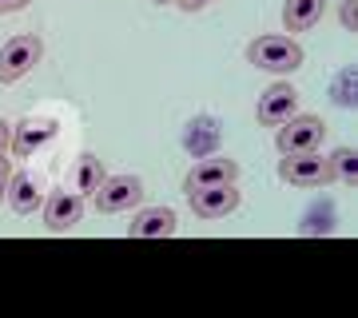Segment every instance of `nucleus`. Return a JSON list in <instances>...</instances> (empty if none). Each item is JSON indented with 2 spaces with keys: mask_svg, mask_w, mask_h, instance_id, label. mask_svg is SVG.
I'll use <instances>...</instances> for the list:
<instances>
[{
  "mask_svg": "<svg viewBox=\"0 0 358 318\" xmlns=\"http://www.w3.org/2000/svg\"><path fill=\"white\" fill-rule=\"evenodd\" d=\"M187 199L199 219H227L239 207V191H235V183H211V187L187 191Z\"/></svg>",
  "mask_w": 358,
  "mask_h": 318,
  "instance_id": "obj_7",
  "label": "nucleus"
},
{
  "mask_svg": "<svg viewBox=\"0 0 358 318\" xmlns=\"http://www.w3.org/2000/svg\"><path fill=\"white\" fill-rule=\"evenodd\" d=\"M294 112H299V92H294L291 84H282V80L271 84V88L259 96V108H255L263 127H279L282 120H291Z\"/></svg>",
  "mask_w": 358,
  "mask_h": 318,
  "instance_id": "obj_8",
  "label": "nucleus"
},
{
  "mask_svg": "<svg viewBox=\"0 0 358 318\" xmlns=\"http://www.w3.org/2000/svg\"><path fill=\"white\" fill-rule=\"evenodd\" d=\"M8 143H13V124H4V120H0V155L8 152Z\"/></svg>",
  "mask_w": 358,
  "mask_h": 318,
  "instance_id": "obj_19",
  "label": "nucleus"
},
{
  "mask_svg": "<svg viewBox=\"0 0 358 318\" xmlns=\"http://www.w3.org/2000/svg\"><path fill=\"white\" fill-rule=\"evenodd\" d=\"M247 60L255 64L259 72L271 76H291L303 68V48L291 36H259L247 44Z\"/></svg>",
  "mask_w": 358,
  "mask_h": 318,
  "instance_id": "obj_1",
  "label": "nucleus"
},
{
  "mask_svg": "<svg viewBox=\"0 0 358 318\" xmlns=\"http://www.w3.org/2000/svg\"><path fill=\"white\" fill-rule=\"evenodd\" d=\"M322 120L319 115H299L294 112L291 120H282L275 127V147L282 155H299V152H319L322 147Z\"/></svg>",
  "mask_w": 358,
  "mask_h": 318,
  "instance_id": "obj_3",
  "label": "nucleus"
},
{
  "mask_svg": "<svg viewBox=\"0 0 358 318\" xmlns=\"http://www.w3.org/2000/svg\"><path fill=\"white\" fill-rule=\"evenodd\" d=\"M20 8H28V0H0V16L4 13H20Z\"/></svg>",
  "mask_w": 358,
  "mask_h": 318,
  "instance_id": "obj_20",
  "label": "nucleus"
},
{
  "mask_svg": "<svg viewBox=\"0 0 358 318\" xmlns=\"http://www.w3.org/2000/svg\"><path fill=\"white\" fill-rule=\"evenodd\" d=\"M343 28L346 32L358 28V0H343Z\"/></svg>",
  "mask_w": 358,
  "mask_h": 318,
  "instance_id": "obj_16",
  "label": "nucleus"
},
{
  "mask_svg": "<svg viewBox=\"0 0 358 318\" xmlns=\"http://www.w3.org/2000/svg\"><path fill=\"white\" fill-rule=\"evenodd\" d=\"M8 175H13V159L4 152L0 155V203H4V191H8Z\"/></svg>",
  "mask_w": 358,
  "mask_h": 318,
  "instance_id": "obj_17",
  "label": "nucleus"
},
{
  "mask_svg": "<svg viewBox=\"0 0 358 318\" xmlns=\"http://www.w3.org/2000/svg\"><path fill=\"white\" fill-rule=\"evenodd\" d=\"M235 179H239V164L231 155H211V159H199L187 171L183 191H199V187H211V183H235Z\"/></svg>",
  "mask_w": 358,
  "mask_h": 318,
  "instance_id": "obj_10",
  "label": "nucleus"
},
{
  "mask_svg": "<svg viewBox=\"0 0 358 318\" xmlns=\"http://www.w3.org/2000/svg\"><path fill=\"white\" fill-rule=\"evenodd\" d=\"M155 4H171V0H155Z\"/></svg>",
  "mask_w": 358,
  "mask_h": 318,
  "instance_id": "obj_21",
  "label": "nucleus"
},
{
  "mask_svg": "<svg viewBox=\"0 0 358 318\" xmlns=\"http://www.w3.org/2000/svg\"><path fill=\"white\" fill-rule=\"evenodd\" d=\"M100 179H103V164L92 152H84L76 164V191L80 195H92V191L100 187Z\"/></svg>",
  "mask_w": 358,
  "mask_h": 318,
  "instance_id": "obj_14",
  "label": "nucleus"
},
{
  "mask_svg": "<svg viewBox=\"0 0 358 318\" xmlns=\"http://www.w3.org/2000/svg\"><path fill=\"white\" fill-rule=\"evenodd\" d=\"M331 159V175L343 179V183H355L358 179V155L350 152V147H338L334 155H327Z\"/></svg>",
  "mask_w": 358,
  "mask_h": 318,
  "instance_id": "obj_15",
  "label": "nucleus"
},
{
  "mask_svg": "<svg viewBox=\"0 0 358 318\" xmlns=\"http://www.w3.org/2000/svg\"><path fill=\"white\" fill-rule=\"evenodd\" d=\"M327 13V0H287L282 4V28L287 32H310Z\"/></svg>",
  "mask_w": 358,
  "mask_h": 318,
  "instance_id": "obj_12",
  "label": "nucleus"
},
{
  "mask_svg": "<svg viewBox=\"0 0 358 318\" xmlns=\"http://www.w3.org/2000/svg\"><path fill=\"white\" fill-rule=\"evenodd\" d=\"M4 199L13 203L16 215H32L40 207V187H36V179L28 175V171H13L8 175V191H4Z\"/></svg>",
  "mask_w": 358,
  "mask_h": 318,
  "instance_id": "obj_13",
  "label": "nucleus"
},
{
  "mask_svg": "<svg viewBox=\"0 0 358 318\" xmlns=\"http://www.w3.org/2000/svg\"><path fill=\"white\" fill-rule=\"evenodd\" d=\"M84 219V195L80 191H52L48 199H44V227L52 231V235H64V231H72Z\"/></svg>",
  "mask_w": 358,
  "mask_h": 318,
  "instance_id": "obj_6",
  "label": "nucleus"
},
{
  "mask_svg": "<svg viewBox=\"0 0 358 318\" xmlns=\"http://www.w3.org/2000/svg\"><path fill=\"white\" fill-rule=\"evenodd\" d=\"M279 179L291 183V187H322V183H334L331 175V159L319 152H299L287 155L279 164Z\"/></svg>",
  "mask_w": 358,
  "mask_h": 318,
  "instance_id": "obj_5",
  "label": "nucleus"
},
{
  "mask_svg": "<svg viewBox=\"0 0 358 318\" xmlns=\"http://www.w3.org/2000/svg\"><path fill=\"white\" fill-rule=\"evenodd\" d=\"M92 199H96V211L120 215V211H131L143 203V183L136 175H103L100 187L92 191Z\"/></svg>",
  "mask_w": 358,
  "mask_h": 318,
  "instance_id": "obj_4",
  "label": "nucleus"
},
{
  "mask_svg": "<svg viewBox=\"0 0 358 318\" xmlns=\"http://www.w3.org/2000/svg\"><path fill=\"white\" fill-rule=\"evenodd\" d=\"M52 136H56V124H52V120H24V124L13 127V143H8V152L32 155L36 147H44Z\"/></svg>",
  "mask_w": 358,
  "mask_h": 318,
  "instance_id": "obj_11",
  "label": "nucleus"
},
{
  "mask_svg": "<svg viewBox=\"0 0 358 318\" xmlns=\"http://www.w3.org/2000/svg\"><path fill=\"white\" fill-rule=\"evenodd\" d=\"M40 60H44V40L36 32H20V36L4 40V48H0V84H16Z\"/></svg>",
  "mask_w": 358,
  "mask_h": 318,
  "instance_id": "obj_2",
  "label": "nucleus"
},
{
  "mask_svg": "<svg viewBox=\"0 0 358 318\" xmlns=\"http://www.w3.org/2000/svg\"><path fill=\"white\" fill-rule=\"evenodd\" d=\"M179 227V219L171 207H143L128 223V239H171Z\"/></svg>",
  "mask_w": 358,
  "mask_h": 318,
  "instance_id": "obj_9",
  "label": "nucleus"
},
{
  "mask_svg": "<svg viewBox=\"0 0 358 318\" xmlns=\"http://www.w3.org/2000/svg\"><path fill=\"white\" fill-rule=\"evenodd\" d=\"M171 4H179L183 13H199V8H207L211 0H171Z\"/></svg>",
  "mask_w": 358,
  "mask_h": 318,
  "instance_id": "obj_18",
  "label": "nucleus"
}]
</instances>
